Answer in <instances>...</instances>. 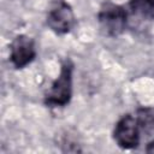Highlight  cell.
<instances>
[{
    "label": "cell",
    "mask_w": 154,
    "mask_h": 154,
    "mask_svg": "<svg viewBox=\"0 0 154 154\" xmlns=\"http://www.w3.org/2000/svg\"><path fill=\"white\" fill-rule=\"evenodd\" d=\"M146 152H147V153H154V140L148 143V146H147V148H146Z\"/></svg>",
    "instance_id": "cell-8"
},
{
    "label": "cell",
    "mask_w": 154,
    "mask_h": 154,
    "mask_svg": "<svg viewBox=\"0 0 154 154\" xmlns=\"http://www.w3.org/2000/svg\"><path fill=\"white\" fill-rule=\"evenodd\" d=\"M131 6L134 11L146 17H154V0H132Z\"/></svg>",
    "instance_id": "cell-7"
},
{
    "label": "cell",
    "mask_w": 154,
    "mask_h": 154,
    "mask_svg": "<svg viewBox=\"0 0 154 154\" xmlns=\"http://www.w3.org/2000/svg\"><path fill=\"white\" fill-rule=\"evenodd\" d=\"M140 130L150 136L154 132V114L149 109H140L136 117Z\"/></svg>",
    "instance_id": "cell-6"
},
{
    "label": "cell",
    "mask_w": 154,
    "mask_h": 154,
    "mask_svg": "<svg viewBox=\"0 0 154 154\" xmlns=\"http://www.w3.org/2000/svg\"><path fill=\"white\" fill-rule=\"evenodd\" d=\"M140 126L136 117L131 114L124 116L114 128V140L119 147L131 149L138 146L140 142Z\"/></svg>",
    "instance_id": "cell-3"
},
{
    "label": "cell",
    "mask_w": 154,
    "mask_h": 154,
    "mask_svg": "<svg viewBox=\"0 0 154 154\" xmlns=\"http://www.w3.org/2000/svg\"><path fill=\"white\" fill-rule=\"evenodd\" d=\"M10 59L14 67L22 69L29 63H31L36 55L34 42L30 37L25 35L17 36L10 47Z\"/></svg>",
    "instance_id": "cell-5"
},
{
    "label": "cell",
    "mask_w": 154,
    "mask_h": 154,
    "mask_svg": "<svg viewBox=\"0 0 154 154\" xmlns=\"http://www.w3.org/2000/svg\"><path fill=\"white\" fill-rule=\"evenodd\" d=\"M99 23L106 35L117 36L125 29L126 12L118 5L105 4L99 12Z\"/></svg>",
    "instance_id": "cell-2"
},
{
    "label": "cell",
    "mask_w": 154,
    "mask_h": 154,
    "mask_svg": "<svg viewBox=\"0 0 154 154\" xmlns=\"http://www.w3.org/2000/svg\"><path fill=\"white\" fill-rule=\"evenodd\" d=\"M75 24V14L71 6L64 0H58L47 16V25L57 34L69 32Z\"/></svg>",
    "instance_id": "cell-4"
},
{
    "label": "cell",
    "mask_w": 154,
    "mask_h": 154,
    "mask_svg": "<svg viewBox=\"0 0 154 154\" xmlns=\"http://www.w3.org/2000/svg\"><path fill=\"white\" fill-rule=\"evenodd\" d=\"M72 95V64H63L58 78L46 94V103L49 106H65Z\"/></svg>",
    "instance_id": "cell-1"
}]
</instances>
